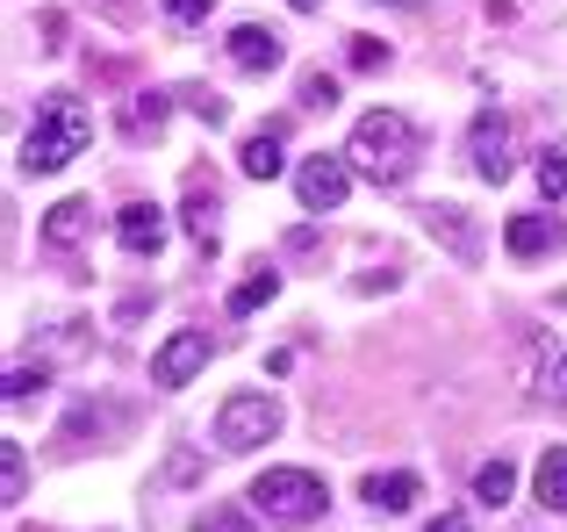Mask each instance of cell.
<instances>
[{
    "label": "cell",
    "mask_w": 567,
    "mask_h": 532,
    "mask_svg": "<svg viewBox=\"0 0 567 532\" xmlns=\"http://www.w3.org/2000/svg\"><path fill=\"white\" fill-rule=\"evenodd\" d=\"M94 144V109L80 94H43L37 101V123L22 137V173H58Z\"/></svg>",
    "instance_id": "cell-1"
},
{
    "label": "cell",
    "mask_w": 567,
    "mask_h": 532,
    "mask_svg": "<svg viewBox=\"0 0 567 532\" xmlns=\"http://www.w3.org/2000/svg\"><path fill=\"white\" fill-rule=\"evenodd\" d=\"M346 158H352V173H367L374 187L410 181V166H416V130H410V115H395V109H367L360 123H352Z\"/></svg>",
    "instance_id": "cell-2"
},
{
    "label": "cell",
    "mask_w": 567,
    "mask_h": 532,
    "mask_svg": "<svg viewBox=\"0 0 567 532\" xmlns=\"http://www.w3.org/2000/svg\"><path fill=\"white\" fill-rule=\"evenodd\" d=\"M323 482L309 475V468H266L259 482H251V511H259L266 525H288V532H302V525H317L323 519Z\"/></svg>",
    "instance_id": "cell-3"
},
{
    "label": "cell",
    "mask_w": 567,
    "mask_h": 532,
    "mask_svg": "<svg viewBox=\"0 0 567 532\" xmlns=\"http://www.w3.org/2000/svg\"><path fill=\"white\" fill-rule=\"evenodd\" d=\"M274 432H280V403H274V396H259V389L230 396V403L216 410V447L223 453H251V447H266Z\"/></svg>",
    "instance_id": "cell-4"
},
{
    "label": "cell",
    "mask_w": 567,
    "mask_h": 532,
    "mask_svg": "<svg viewBox=\"0 0 567 532\" xmlns=\"http://www.w3.org/2000/svg\"><path fill=\"white\" fill-rule=\"evenodd\" d=\"M295 195H302V209H346V195H352V158L346 152H317V158H302V173H295Z\"/></svg>",
    "instance_id": "cell-5"
},
{
    "label": "cell",
    "mask_w": 567,
    "mask_h": 532,
    "mask_svg": "<svg viewBox=\"0 0 567 532\" xmlns=\"http://www.w3.org/2000/svg\"><path fill=\"white\" fill-rule=\"evenodd\" d=\"M208 352H216V346H208V331H194V324H187V331H173L166 346L152 352V381H158V389H187V381L208 367Z\"/></svg>",
    "instance_id": "cell-6"
},
{
    "label": "cell",
    "mask_w": 567,
    "mask_h": 532,
    "mask_svg": "<svg viewBox=\"0 0 567 532\" xmlns=\"http://www.w3.org/2000/svg\"><path fill=\"white\" fill-rule=\"evenodd\" d=\"M467 152H474V173H482V181H511V123H503V109H482L474 115V130H467Z\"/></svg>",
    "instance_id": "cell-7"
},
{
    "label": "cell",
    "mask_w": 567,
    "mask_h": 532,
    "mask_svg": "<svg viewBox=\"0 0 567 532\" xmlns=\"http://www.w3.org/2000/svg\"><path fill=\"white\" fill-rule=\"evenodd\" d=\"M115 238H123L130 259H158V245H166V209H158V202H123V209H115Z\"/></svg>",
    "instance_id": "cell-8"
},
{
    "label": "cell",
    "mask_w": 567,
    "mask_h": 532,
    "mask_svg": "<svg viewBox=\"0 0 567 532\" xmlns=\"http://www.w3.org/2000/svg\"><path fill=\"white\" fill-rule=\"evenodd\" d=\"M280 137H288V115H274L266 130H251V137H245V152H237L245 181H280V173H288V158H280Z\"/></svg>",
    "instance_id": "cell-9"
},
{
    "label": "cell",
    "mask_w": 567,
    "mask_h": 532,
    "mask_svg": "<svg viewBox=\"0 0 567 532\" xmlns=\"http://www.w3.org/2000/svg\"><path fill=\"white\" fill-rule=\"evenodd\" d=\"M503 245H511L517 259H546V253H560V245H567V231L554 224V216H511Z\"/></svg>",
    "instance_id": "cell-10"
},
{
    "label": "cell",
    "mask_w": 567,
    "mask_h": 532,
    "mask_svg": "<svg viewBox=\"0 0 567 532\" xmlns=\"http://www.w3.org/2000/svg\"><path fill=\"white\" fill-rule=\"evenodd\" d=\"M230 58H237L245 72H274V65H280V37H274L266 22H237V29H230Z\"/></svg>",
    "instance_id": "cell-11"
},
{
    "label": "cell",
    "mask_w": 567,
    "mask_h": 532,
    "mask_svg": "<svg viewBox=\"0 0 567 532\" xmlns=\"http://www.w3.org/2000/svg\"><path fill=\"white\" fill-rule=\"evenodd\" d=\"M216 209H223V202H216V181H194L187 187V238H194V253H216Z\"/></svg>",
    "instance_id": "cell-12"
},
{
    "label": "cell",
    "mask_w": 567,
    "mask_h": 532,
    "mask_svg": "<svg viewBox=\"0 0 567 532\" xmlns=\"http://www.w3.org/2000/svg\"><path fill=\"white\" fill-rule=\"evenodd\" d=\"M367 504H374V511H388V519H395V511H410L416 504V497H424V482H416L410 475V468H395V475H367Z\"/></svg>",
    "instance_id": "cell-13"
},
{
    "label": "cell",
    "mask_w": 567,
    "mask_h": 532,
    "mask_svg": "<svg viewBox=\"0 0 567 532\" xmlns=\"http://www.w3.org/2000/svg\"><path fill=\"white\" fill-rule=\"evenodd\" d=\"M86 231H94V202H80V195L58 202V209L43 216V245H58V253H65V245H80Z\"/></svg>",
    "instance_id": "cell-14"
},
{
    "label": "cell",
    "mask_w": 567,
    "mask_h": 532,
    "mask_svg": "<svg viewBox=\"0 0 567 532\" xmlns=\"http://www.w3.org/2000/svg\"><path fill=\"white\" fill-rule=\"evenodd\" d=\"M274 295H280V274H274V266H259V274H245L230 288V317H251V309H266Z\"/></svg>",
    "instance_id": "cell-15"
},
{
    "label": "cell",
    "mask_w": 567,
    "mask_h": 532,
    "mask_svg": "<svg viewBox=\"0 0 567 532\" xmlns=\"http://www.w3.org/2000/svg\"><path fill=\"white\" fill-rule=\"evenodd\" d=\"M511 490H517V468L511 461H482V475H474V504L503 511V504H511Z\"/></svg>",
    "instance_id": "cell-16"
},
{
    "label": "cell",
    "mask_w": 567,
    "mask_h": 532,
    "mask_svg": "<svg viewBox=\"0 0 567 532\" xmlns=\"http://www.w3.org/2000/svg\"><path fill=\"white\" fill-rule=\"evenodd\" d=\"M539 504L546 511H567V447H546L539 453Z\"/></svg>",
    "instance_id": "cell-17"
},
{
    "label": "cell",
    "mask_w": 567,
    "mask_h": 532,
    "mask_svg": "<svg viewBox=\"0 0 567 532\" xmlns=\"http://www.w3.org/2000/svg\"><path fill=\"white\" fill-rule=\"evenodd\" d=\"M29 497V461H22V439H0V504H22Z\"/></svg>",
    "instance_id": "cell-18"
},
{
    "label": "cell",
    "mask_w": 567,
    "mask_h": 532,
    "mask_svg": "<svg viewBox=\"0 0 567 532\" xmlns=\"http://www.w3.org/2000/svg\"><path fill=\"white\" fill-rule=\"evenodd\" d=\"M424 224H431V238H445V245H453L460 259H474V231H467V216H460L453 202H439V209H431Z\"/></svg>",
    "instance_id": "cell-19"
},
{
    "label": "cell",
    "mask_w": 567,
    "mask_h": 532,
    "mask_svg": "<svg viewBox=\"0 0 567 532\" xmlns=\"http://www.w3.org/2000/svg\"><path fill=\"white\" fill-rule=\"evenodd\" d=\"M166 115H173V94H137V101H130V115H123V123H130V137H144V130H158Z\"/></svg>",
    "instance_id": "cell-20"
},
{
    "label": "cell",
    "mask_w": 567,
    "mask_h": 532,
    "mask_svg": "<svg viewBox=\"0 0 567 532\" xmlns=\"http://www.w3.org/2000/svg\"><path fill=\"white\" fill-rule=\"evenodd\" d=\"M181 94H187V109L202 115L208 130H216V123H230V101H223V94H208V86H181Z\"/></svg>",
    "instance_id": "cell-21"
},
{
    "label": "cell",
    "mask_w": 567,
    "mask_h": 532,
    "mask_svg": "<svg viewBox=\"0 0 567 532\" xmlns=\"http://www.w3.org/2000/svg\"><path fill=\"white\" fill-rule=\"evenodd\" d=\"M539 187H546V202L567 195V152H554V144L539 152Z\"/></svg>",
    "instance_id": "cell-22"
},
{
    "label": "cell",
    "mask_w": 567,
    "mask_h": 532,
    "mask_svg": "<svg viewBox=\"0 0 567 532\" xmlns=\"http://www.w3.org/2000/svg\"><path fill=\"white\" fill-rule=\"evenodd\" d=\"M302 109H338V80L331 72H302Z\"/></svg>",
    "instance_id": "cell-23"
},
{
    "label": "cell",
    "mask_w": 567,
    "mask_h": 532,
    "mask_svg": "<svg viewBox=\"0 0 567 532\" xmlns=\"http://www.w3.org/2000/svg\"><path fill=\"white\" fill-rule=\"evenodd\" d=\"M43 389V367H8V403H29Z\"/></svg>",
    "instance_id": "cell-24"
},
{
    "label": "cell",
    "mask_w": 567,
    "mask_h": 532,
    "mask_svg": "<svg viewBox=\"0 0 567 532\" xmlns=\"http://www.w3.org/2000/svg\"><path fill=\"white\" fill-rule=\"evenodd\" d=\"M352 65H360V72H381V65H388V43H374V37H352Z\"/></svg>",
    "instance_id": "cell-25"
},
{
    "label": "cell",
    "mask_w": 567,
    "mask_h": 532,
    "mask_svg": "<svg viewBox=\"0 0 567 532\" xmlns=\"http://www.w3.org/2000/svg\"><path fill=\"white\" fill-rule=\"evenodd\" d=\"M539 389H546V396H554V403L567 410V352H560L554 367H546V381H539Z\"/></svg>",
    "instance_id": "cell-26"
},
{
    "label": "cell",
    "mask_w": 567,
    "mask_h": 532,
    "mask_svg": "<svg viewBox=\"0 0 567 532\" xmlns=\"http://www.w3.org/2000/svg\"><path fill=\"white\" fill-rule=\"evenodd\" d=\"M194 532H251L245 519H237V511H208V519L202 525H194Z\"/></svg>",
    "instance_id": "cell-27"
},
{
    "label": "cell",
    "mask_w": 567,
    "mask_h": 532,
    "mask_svg": "<svg viewBox=\"0 0 567 532\" xmlns=\"http://www.w3.org/2000/svg\"><path fill=\"white\" fill-rule=\"evenodd\" d=\"M208 8H216V0H166V14H173V22H202Z\"/></svg>",
    "instance_id": "cell-28"
},
{
    "label": "cell",
    "mask_w": 567,
    "mask_h": 532,
    "mask_svg": "<svg viewBox=\"0 0 567 532\" xmlns=\"http://www.w3.org/2000/svg\"><path fill=\"white\" fill-rule=\"evenodd\" d=\"M431 532H467V519H460V511H439V519H431Z\"/></svg>",
    "instance_id": "cell-29"
},
{
    "label": "cell",
    "mask_w": 567,
    "mask_h": 532,
    "mask_svg": "<svg viewBox=\"0 0 567 532\" xmlns=\"http://www.w3.org/2000/svg\"><path fill=\"white\" fill-rule=\"evenodd\" d=\"M295 8H302V14H317V0H295Z\"/></svg>",
    "instance_id": "cell-30"
}]
</instances>
